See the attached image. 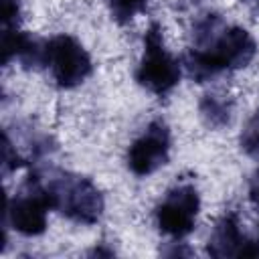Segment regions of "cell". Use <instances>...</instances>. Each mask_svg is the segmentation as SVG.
I'll use <instances>...</instances> for the list:
<instances>
[{"label":"cell","mask_w":259,"mask_h":259,"mask_svg":"<svg viewBox=\"0 0 259 259\" xmlns=\"http://www.w3.org/2000/svg\"><path fill=\"white\" fill-rule=\"evenodd\" d=\"M18 18V2L16 0H2V24L10 28Z\"/></svg>","instance_id":"obj_12"},{"label":"cell","mask_w":259,"mask_h":259,"mask_svg":"<svg viewBox=\"0 0 259 259\" xmlns=\"http://www.w3.org/2000/svg\"><path fill=\"white\" fill-rule=\"evenodd\" d=\"M200 198L194 186L182 184L166 192L156 208V221L164 235L172 239H184L194 231Z\"/></svg>","instance_id":"obj_6"},{"label":"cell","mask_w":259,"mask_h":259,"mask_svg":"<svg viewBox=\"0 0 259 259\" xmlns=\"http://www.w3.org/2000/svg\"><path fill=\"white\" fill-rule=\"evenodd\" d=\"M241 148L249 156H259V111L253 113V117L247 121V125L243 130Z\"/></svg>","instance_id":"obj_11"},{"label":"cell","mask_w":259,"mask_h":259,"mask_svg":"<svg viewBox=\"0 0 259 259\" xmlns=\"http://www.w3.org/2000/svg\"><path fill=\"white\" fill-rule=\"evenodd\" d=\"M55 198V208L75 223L93 225L103 212V196L97 186L83 176H61L47 184Z\"/></svg>","instance_id":"obj_3"},{"label":"cell","mask_w":259,"mask_h":259,"mask_svg":"<svg viewBox=\"0 0 259 259\" xmlns=\"http://www.w3.org/2000/svg\"><path fill=\"white\" fill-rule=\"evenodd\" d=\"M229 103L219 95H204L200 101V113L208 125H225L229 121Z\"/></svg>","instance_id":"obj_9"},{"label":"cell","mask_w":259,"mask_h":259,"mask_svg":"<svg viewBox=\"0 0 259 259\" xmlns=\"http://www.w3.org/2000/svg\"><path fill=\"white\" fill-rule=\"evenodd\" d=\"M168 156H170V132L164 121L156 119L130 146L127 166L136 176H150L158 168L168 164Z\"/></svg>","instance_id":"obj_7"},{"label":"cell","mask_w":259,"mask_h":259,"mask_svg":"<svg viewBox=\"0 0 259 259\" xmlns=\"http://www.w3.org/2000/svg\"><path fill=\"white\" fill-rule=\"evenodd\" d=\"M257 53V42L241 26L223 28L208 45L196 47L186 55L188 73L196 81L214 77L221 71L247 67Z\"/></svg>","instance_id":"obj_1"},{"label":"cell","mask_w":259,"mask_h":259,"mask_svg":"<svg viewBox=\"0 0 259 259\" xmlns=\"http://www.w3.org/2000/svg\"><path fill=\"white\" fill-rule=\"evenodd\" d=\"M208 253L212 257H247L251 255V241L243 235L237 214L227 212L223 214L208 237Z\"/></svg>","instance_id":"obj_8"},{"label":"cell","mask_w":259,"mask_h":259,"mask_svg":"<svg viewBox=\"0 0 259 259\" xmlns=\"http://www.w3.org/2000/svg\"><path fill=\"white\" fill-rule=\"evenodd\" d=\"M45 65L51 69V75L57 81V85L65 89L83 83L93 69L89 53L77 38L69 34H57L51 40H47Z\"/></svg>","instance_id":"obj_5"},{"label":"cell","mask_w":259,"mask_h":259,"mask_svg":"<svg viewBox=\"0 0 259 259\" xmlns=\"http://www.w3.org/2000/svg\"><path fill=\"white\" fill-rule=\"evenodd\" d=\"M180 63L164 49L158 24H152L144 36V55L136 69V81L150 93L164 95L180 81Z\"/></svg>","instance_id":"obj_2"},{"label":"cell","mask_w":259,"mask_h":259,"mask_svg":"<svg viewBox=\"0 0 259 259\" xmlns=\"http://www.w3.org/2000/svg\"><path fill=\"white\" fill-rule=\"evenodd\" d=\"M249 198L255 206H259V168L255 170L251 182H249Z\"/></svg>","instance_id":"obj_14"},{"label":"cell","mask_w":259,"mask_h":259,"mask_svg":"<svg viewBox=\"0 0 259 259\" xmlns=\"http://www.w3.org/2000/svg\"><path fill=\"white\" fill-rule=\"evenodd\" d=\"M20 164H22V162H20L18 154L12 152V146H10L8 138L4 136V170H6V172H8V170H16Z\"/></svg>","instance_id":"obj_13"},{"label":"cell","mask_w":259,"mask_h":259,"mask_svg":"<svg viewBox=\"0 0 259 259\" xmlns=\"http://www.w3.org/2000/svg\"><path fill=\"white\" fill-rule=\"evenodd\" d=\"M55 208V198L49 186H42L38 178H30L24 188L8 200L6 217L12 229L24 237L42 235L47 229V212Z\"/></svg>","instance_id":"obj_4"},{"label":"cell","mask_w":259,"mask_h":259,"mask_svg":"<svg viewBox=\"0 0 259 259\" xmlns=\"http://www.w3.org/2000/svg\"><path fill=\"white\" fill-rule=\"evenodd\" d=\"M107 2H109V10L113 14V20H117L119 24H125L136 14L146 10L148 0H107Z\"/></svg>","instance_id":"obj_10"},{"label":"cell","mask_w":259,"mask_h":259,"mask_svg":"<svg viewBox=\"0 0 259 259\" xmlns=\"http://www.w3.org/2000/svg\"><path fill=\"white\" fill-rule=\"evenodd\" d=\"M251 255H259V233H257V239L251 241Z\"/></svg>","instance_id":"obj_15"}]
</instances>
